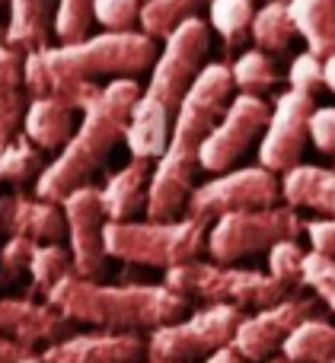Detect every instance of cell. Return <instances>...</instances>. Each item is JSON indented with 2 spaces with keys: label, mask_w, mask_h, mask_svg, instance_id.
<instances>
[{
  "label": "cell",
  "mask_w": 335,
  "mask_h": 363,
  "mask_svg": "<svg viewBox=\"0 0 335 363\" xmlns=\"http://www.w3.org/2000/svg\"><path fill=\"white\" fill-rule=\"evenodd\" d=\"M153 38L141 29L99 32L70 45L26 51L23 80L29 99H57L83 112L102 93V83H96V77H134L153 67Z\"/></svg>",
  "instance_id": "6da1fadb"
},
{
  "label": "cell",
  "mask_w": 335,
  "mask_h": 363,
  "mask_svg": "<svg viewBox=\"0 0 335 363\" xmlns=\"http://www.w3.org/2000/svg\"><path fill=\"white\" fill-rule=\"evenodd\" d=\"M234 99V77L227 64H204L195 77L185 99L172 115V134L166 153L153 163L150 185H147V220H179L195 191L198 150L211 128L221 121L224 108Z\"/></svg>",
  "instance_id": "7a4b0ae2"
},
{
  "label": "cell",
  "mask_w": 335,
  "mask_h": 363,
  "mask_svg": "<svg viewBox=\"0 0 335 363\" xmlns=\"http://www.w3.org/2000/svg\"><path fill=\"white\" fill-rule=\"evenodd\" d=\"M211 32L204 19H185L179 29L163 38L157 61L150 67V80L141 89V99L134 102L128 118L125 144L134 160H160L170 147L172 115L179 102L185 99L195 77L204 70Z\"/></svg>",
  "instance_id": "3957f363"
},
{
  "label": "cell",
  "mask_w": 335,
  "mask_h": 363,
  "mask_svg": "<svg viewBox=\"0 0 335 363\" xmlns=\"http://www.w3.org/2000/svg\"><path fill=\"white\" fill-rule=\"evenodd\" d=\"M141 99V83L134 77H115L102 83V93L83 108L74 138L61 147L55 160L35 179V194L61 204L70 191L89 185V179L102 169L112 147L125 140L128 118L134 102Z\"/></svg>",
  "instance_id": "277c9868"
},
{
  "label": "cell",
  "mask_w": 335,
  "mask_h": 363,
  "mask_svg": "<svg viewBox=\"0 0 335 363\" xmlns=\"http://www.w3.org/2000/svg\"><path fill=\"white\" fill-rule=\"evenodd\" d=\"M45 303L99 332H138L170 325L185 313L189 300L166 284H99L93 277L67 274L45 294Z\"/></svg>",
  "instance_id": "5b68a950"
},
{
  "label": "cell",
  "mask_w": 335,
  "mask_h": 363,
  "mask_svg": "<svg viewBox=\"0 0 335 363\" xmlns=\"http://www.w3.org/2000/svg\"><path fill=\"white\" fill-rule=\"evenodd\" d=\"M208 249V223L179 220H109L106 255L141 268H179Z\"/></svg>",
  "instance_id": "8992f818"
},
{
  "label": "cell",
  "mask_w": 335,
  "mask_h": 363,
  "mask_svg": "<svg viewBox=\"0 0 335 363\" xmlns=\"http://www.w3.org/2000/svg\"><path fill=\"white\" fill-rule=\"evenodd\" d=\"M163 284L185 300H202L204 306H236V309H265L287 296V287L278 284L268 271L234 268L221 262H185L163 274Z\"/></svg>",
  "instance_id": "52a82bcc"
},
{
  "label": "cell",
  "mask_w": 335,
  "mask_h": 363,
  "mask_svg": "<svg viewBox=\"0 0 335 363\" xmlns=\"http://www.w3.org/2000/svg\"><path fill=\"white\" fill-rule=\"evenodd\" d=\"M300 233H304V220L291 204L224 213L208 230V255L221 264H234L256 252H268L281 239H297Z\"/></svg>",
  "instance_id": "ba28073f"
},
{
  "label": "cell",
  "mask_w": 335,
  "mask_h": 363,
  "mask_svg": "<svg viewBox=\"0 0 335 363\" xmlns=\"http://www.w3.org/2000/svg\"><path fill=\"white\" fill-rule=\"evenodd\" d=\"M243 309L236 306H204L189 319L160 325L147 338V360L157 363H195L234 345Z\"/></svg>",
  "instance_id": "9c48e42d"
},
{
  "label": "cell",
  "mask_w": 335,
  "mask_h": 363,
  "mask_svg": "<svg viewBox=\"0 0 335 363\" xmlns=\"http://www.w3.org/2000/svg\"><path fill=\"white\" fill-rule=\"evenodd\" d=\"M281 201V179L265 166H243L195 185L185 204V217L217 220L236 211H265Z\"/></svg>",
  "instance_id": "30bf717a"
},
{
  "label": "cell",
  "mask_w": 335,
  "mask_h": 363,
  "mask_svg": "<svg viewBox=\"0 0 335 363\" xmlns=\"http://www.w3.org/2000/svg\"><path fill=\"white\" fill-rule=\"evenodd\" d=\"M268 115L272 108L265 106L262 96L236 93L230 99V106L224 108L221 121L211 128V134L204 138L202 150H198V166L204 172H230V166L256 144L262 140L268 128Z\"/></svg>",
  "instance_id": "8fae6325"
},
{
  "label": "cell",
  "mask_w": 335,
  "mask_h": 363,
  "mask_svg": "<svg viewBox=\"0 0 335 363\" xmlns=\"http://www.w3.org/2000/svg\"><path fill=\"white\" fill-rule=\"evenodd\" d=\"M317 108L313 93L285 89L275 99V108L268 115V128L259 140V166L272 169L275 176H285L294 166H300V157L310 140V115Z\"/></svg>",
  "instance_id": "7c38bea8"
},
{
  "label": "cell",
  "mask_w": 335,
  "mask_h": 363,
  "mask_svg": "<svg viewBox=\"0 0 335 363\" xmlns=\"http://www.w3.org/2000/svg\"><path fill=\"white\" fill-rule=\"evenodd\" d=\"M67 220V249L74 258V274L99 277L106 268V211L96 185H83L61 201Z\"/></svg>",
  "instance_id": "4fadbf2b"
},
{
  "label": "cell",
  "mask_w": 335,
  "mask_h": 363,
  "mask_svg": "<svg viewBox=\"0 0 335 363\" xmlns=\"http://www.w3.org/2000/svg\"><path fill=\"white\" fill-rule=\"evenodd\" d=\"M317 306L313 300L304 296H285L281 303L265 309H256L253 315H243V322L236 325L234 335V351L249 363H265L275 357V351L285 347V341L291 338V332L300 322L313 319Z\"/></svg>",
  "instance_id": "5bb4252c"
},
{
  "label": "cell",
  "mask_w": 335,
  "mask_h": 363,
  "mask_svg": "<svg viewBox=\"0 0 335 363\" xmlns=\"http://www.w3.org/2000/svg\"><path fill=\"white\" fill-rule=\"evenodd\" d=\"M0 335L16 345L29 347H51L57 341L70 338V319L61 315L51 303H35L29 296H0Z\"/></svg>",
  "instance_id": "9a60e30c"
},
{
  "label": "cell",
  "mask_w": 335,
  "mask_h": 363,
  "mask_svg": "<svg viewBox=\"0 0 335 363\" xmlns=\"http://www.w3.org/2000/svg\"><path fill=\"white\" fill-rule=\"evenodd\" d=\"M42 363H144L147 338L138 332H89L70 335L45 347Z\"/></svg>",
  "instance_id": "2e32d148"
},
{
  "label": "cell",
  "mask_w": 335,
  "mask_h": 363,
  "mask_svg": "<svg viewBox=\"0 0 335 363\" xmlns=\"http://www.w3.org/2000/svg\"><path fill=\"white\" fill-rule=\"evenodd\" d=\"M0 230L6 236H26L32 242H61L67 236L64 207L38 194L13 191L0 198Z\"/></svg>",
  "instance_id": "e0dca14e"
},
{
  "label": "cell",
  "mask_w": 335,
  "mask_h": 363,
  "mask_svg": "<svg viewBox=\"0 0 335 363\" xmlns=\"http://www.w3.org/2000/svg\"><path fill=\"white\" fill-rule=\"evenodd\" d=\"M150 163L147 160H134L115 169L99 188L102 211L109 220H134V213L147 207V185H150Z\"/></svg>",
  "instance_id": "ac0fdd59"
},
{
  "label": "cell",
  "mask_w": 335,
  "mask_h": 363,
  "mask_svg": "<svg viewBox=\"0 0 335 363\" xmlns=\"http://www.w3.org/2000/svg\"><path fill=\"white\" fill-rule=\"evenodd\" d=\"M23 51L0 45V144L23 134V118L29 108V89L23 80Z\"/></svg>",
  "instance_id": "d6986e66"
},
{
  "label": "cell",
  "mask_w": 335,
  "mask_h": 363,
  "mask_svg": "<svg viewBox=\"0 0 335 363\" xmlns=\"http://www.w3.org/2000/svg\"><path fill=\"white\" fill-rule=\"evenodd\" d=\"M10 19H6V45L16 51L48 48V38L55 32L57 0H6Z\"/></svg>",
  "instance_id": "ffe728a7"
},
{
  "label": "cell",
  "mask_w": 335,
  "mask_h": 363,
  "mask_svg": "<svg viewBox=\"0 0 335 363\" xmlns=\"http://www.w3.org/2000/svg\"><path fill=\"white\" fill-rule=\"evenodd\" d=\"M281 198L291 207L319 211L335 220V169L300 163L281 176Z\"/></svg>",
  "instance_id": "44dd1931"
},
{
  "label": "cell",
  "mask_w": 335,
  "mask_h": 363,
  "mask_svg": "<svg viewBox=\"0 0 335 363\" xmlns=\"http://www.w3.org/2000/svg\"><path fill=\"white\" fill-rule=\"evenodd\" d=\"M74 112L67 102L57 99H32L23 118V134L38 150H61L74 138Z\"/></svg>",
  "instance_id": "7402d4cb"
},
{
  "label": "cell",
  "mask_w": 335,
  "mask_h": 363,
  "mask_svg": "<svg viewBox=\"0 0 335 363\" xmlns=\"http://www.w3.org/2000/svg\"><path fill=\"white\" fill-rule=\"evenodd\" d=\"M287 6L307 51L329 57L335 51V0H287Z\"/></svg>",
  "instance_id": "603a6c76"
},
{
  "label": "cell",
  "mask_w": 335,
  "mask_h": 363,
  "mask_svg": "<svg viewBox=\"0 0 335 363\" xmlns=\"http://www.w3.org/2000/svg\"><path fill=\"white\" fill-rule=\"evenodd\" d=\"M281 357L291 363H335V325L319 315L300 322L281 347Z\"/></svg>",
  "instance_id": "cb8c5ba5"
},
{
  "label": "cell",
  "mask_w": 335,
  "mask_h": 363,
  "mask_svg": "<svg viewBox=\"0 0 335 363\" xmlns=\"http://www.w3.org/2000/svg\"><path fill=\"white\" fill-rule=\"evenodd\" d=\"M249 35H253L256 48L262 51H285L291 45V38L297 35L287 0H268L265 6H259L253 16V26H249Z\"/></svg>",
  "instance_id": "d4e9b609"
},
{
  "label": "cell",
  "mask_w": 335,
  "mask_h": 363,
  "mask_svg": "<svg viewBox=\"0 0 335 363\" xmlns=\"http://www.w3.org/2000/svg\"><path fill=\"white\" fill-rule=\"evenodd\" d=\"M208 4L211 0H144L138 29L157 42V38L170 35L172 29H179L185 19H195L198 10Z\"/></svg>",
  "instance_id": "484cf974"
},
{
  "label": "cell",
  "mask_w": 335,
  "mask_h": 363,
  "mask_svg": "<svg viewBox=\"0 0 335 363\" xmlns=\"http://www.w3.org/2000/svg\"><path fill=\"white\" fill-rule=\"evenodd\" d=\"M42 150L26 134H16L13 140L0 144V182L26 185L29 179L42 176Z\"/></svg>",
  "instance_id": "4316f807"
},
{
  "label": "cell",
  "mask_w": 335,
  "mask_h": 363,
  "mask_svg": "<svg viewBox=\"0 0 335 363\" xmlns=\"http://www.w3.org/2000/svg\"><path fill=\"white\" fill-rule=\"evenodd\" d=\"M230 77H234V89H240V93H249V96H259V93H265V89L275 86V80H278V70H275L268 51L249 48V51H243V55L234 61V67H230Z\"/></svg>",
  "instance_id": "83f0119b"
},
{
  "label": "cell",
  "mask_w": 335,
  "mask_h": 363,
  "mask_svg": "<svg viewBox=\"0 0 335 363\" xmlns=\"http://www.w3.org/2000/svg\"><path fill=\"white\" fill-rule=\"evenodd\" d=\"M29 274H32V287L38 294H48L55 284H61L67 274H74L70 249H64L61 242H38L29 264Z\"/></svg>",
  "instance_id": "f1b7e54d"
},
{
  "label": "cell",
  "mask_w": 335,
  "mask_h": 363,
  "mask_svg": "<svg viewBox=\"0 0 335 363\" xmlns=\"http://www.w3.org/2000/svg\"><path fill=\"white\" fill-rule=\"evenodd\" d=\"M256 16V0H211L208 4V26L227 45H236L249 32Z\"/></svg>",
  "instance_id": "f546056e"
},
{
  "label": "cell",
  "mask_w": 335,
  "mask_h": 363,
  "mask_svg": "<svg viewBox=\"0 0 335 363\" xmlns=\"http://www.w3.org/2000/svg\"><path fill=\"white\" fill-rule=\"evenodd\" d=\"M89 26H93V0H57L55 35L61 45L87 38Z\"/></svg>",
  "instance_id": "4dcf8cb0"
},
{
  "label": "cell",
  "mask_w": 335,
  "mask_h": 363,
  "mask_svg": "<svg viewBox=\"0 0 335 363\" xmlns=\"http://www.w3.org/2000/svg\"><path fill=\"white\" fill-rule=\"evenodd\" d=\"M265 255H268V274H272L275 281L285 284L287 290H291L294 284H300L307 252L297 239H281V242H275Z\"/></svg>",
  "instance_id": "1f68e13d"
},
{
  "label": "cell",
  "mask_w": 335,
  "mask_h": 363,
  "mask_svg": "<svg viewBox=\"0 0 335 363\" xmlns=\"http://www.w3.org/2000/svg\"><path fill=\"white\" fill-rule=\"evenodd\" d=\"M144 0H93V23L102 32H131L141 23Z\"/></svg>",
  "instance_id": "d6a6232c"
},
{
  "label": "cell",
  "mask_w": 335,
  "mask_h": 363,
  "mask_svg": "<svg viewBox=\"0 0 335 363\" xmlns=\"http://www.w3.org/2000/svg\"><path fill=\"white\" fill-rule=\"evenodd\" d=\"M300 284L310 287L319 300L335 313V262L317 255V252H307L304 258V274H300Z\"/></svg>",
  "instance_id": "836d02e7"
},
{
  "label": "cell",
  "mask_w": 335,
  "mask_h": 363,
  "mask_svg": "<svg viewBox=\"0 0 335 363\" xmlns=\"http://www.w3.org/2000/svg\"><path fill=\"white\" fill-rule=\"evenodd\" d=\"M35 245L26 236H10L4 245H0V277L4 281H16L19 274H26L32 264V255H35Z\"/></svg>",
  "instance_id": "e575fe53"
},
{
  "label": "cell",
  "mask_w": 335,
  "mask_h": 363,
  "mask_svg": "<svg viewBox=\"0 0 335 363\" xmlns=\"http://www.w3.org/2000/svg\"><path fill=\"white\" fill-rule=\"evenodd\" d=\"M287 83L300 93H313L317 86H323V57L313 55V51L297 55L291 61V70H287Z\"/></svg>",
  "instance_id": "d590c367"
},
{
  "label": "cell",
  "mask_w": 335,
  "mask_h": 363,
  "mask_svg": "<svg viewBox=\"0 0 335 363\" xmlns=\"http://www.w3.org/2000/svg\"><path fill=\"white\" fill-rule=\"evenodd\" d=\"M310 140L319 153L335 157V106H317L310 115Z\"/></svg>",
  "instance_id": "8d00e7d4"
},
{
  "label": "cell",
  "mask_w": 335,
  "mask_h": 363,
  "mask_svg": "<svg viewBox=\"0 0 335 363\" xmlns=\"http://www.w3.org/2000/svg\"><path fill=\"white\" fill-rule=\"evenodd\" d=\"M304 233L310 239V252L335 262V220L332 217L310 220V223H304Z\"/></svg>",
  "instance_id": "74e56055"
},
{
  "label": "cell",
  "mask_w": 335,
  "mask_h": 363,
  "mask_svg": "<svg viewBox=\"0 0 335 363\" xmlns=\"http://www.w3.org/2000/svg\"><path fill=\"white\" fill-rule=\"evenodd\" d=\"M29 354H32L29 347H23V345H16V341L0 335V363H23Z\"/></svg>",
  "instance_id": "f35d334b"
},
{
  "label": "cell",
  "mask_w": 335,
  "mask_h": 363,
  "mask_svg": "<svg viewBox=\"0 0 335 363\" xmlns=\"http://www.w3.org/2000/svg\"><path fill=\"white\" fill-rule=\"evenodd\" d=\"M202 363H249V360H243L240 354L234 351V345H230V347H224V351L211 354V357H208V360H202Z\"/></svg>",
  "instance_id": "ab89813d"
},
{
  "label": "cell",
  "mask_w": 335,
  "mask_h": 363,
  "mask_svg": "<svg viewBox=\"0 0 335 363\" xmlns=\"http://www.w3.org/2000/svg\"><path fill=\"white\" fill-rule=\"evenodd\" d=\"M323 86L335 93V51L329 57H323Z\"/></svg>",
  "instance_id": "60d3db41"
},
{
  "label": "cell",
  "mask_w": 335,
  "mask_h": 363,
  "mask_svg": "<svg viewBox=\"0 0 335 363\" xmlns=\"http://www.w3.org/2000/svg\"><path fill=\"white\" fill-rule=\"evenodd\" d=\"M265 363H291V360H285V357H272V360H265Z\"/></svg>",
  "instance_id": "b9f144b4"
},
{
  "label": "cell",
  "mask_w": 335,
  "mask_h": 363,
  "mask_svg": "<svg viewBox=\"0 0 335 363\" xmlns=\"http://www.w3.org/2000/svg\"><path fill=\"white\" fill-rule=\"evenodd\" d=\"M147 363H157V360H147Z\"/></svg>",
  "instance_id": "7bdbcfd3"
},
{
  "label": "cell",
  "mask_w": 335,
  "mask_h": 363,
  "mask_svg": "<svg viewBox=\"0 0 335 363\" xmlns=\"http://www.w3.org/2000/svg\"><path fill=\"white\" fill-rule=\"evenodd\" d=\"M0 4H4V0H0Z\"/></svg>",
  "instance_id": "ee69618b"
},
{
  "label": "cell",
  "mask_w": 335,
  "mask_h": 363,
  "mask_svg": "<svg viewBox=\"0 0 335 363\" xmlns=\"http://www.w3.org/2000/svg\"><path fill=\"white\" fill-rule=\"evenodd\" d=\"M0 233H4V230H0Z\"/></svg>",
  "instance_id": "f6af8a7d"
}]
</instances>
